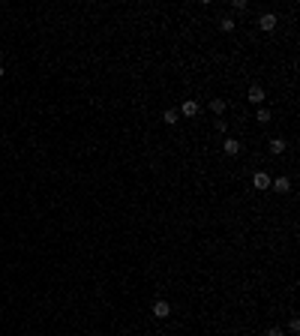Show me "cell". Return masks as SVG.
I'll return each mask as SVG.
<instances>
[{"label": "cell", "mask_w": 300, "mask_h": 336, "mask_svg": "<svg viewBox=\"0 0 300 336\" xmlns=\"http://www.w3.org/2000/svg\"><path fill=\"white\" fill-rule=\"evenodd\" d=\"M285 333H288V336H300V319H297V312H291V315H288Z\"/></svg>", "instance_id": "obj_12"}, {"label": "cell", "mask_w": 300, "mask_h": 336, "mask_svg": "<svg viewBox=\"0 0 300 336\" xmlns=\"http://www.w3.org/2000/svg\"><path fill=\"white\" fill-rule=\"evenodd\" d=\"M3 75H6V69H3V63H0V78H3Z\"/></svg>", "instance_id": "obj_14"}, {"label": "cell", "mask_w": 300, "mask_h": 336, "mask_svg": "<svg viewBox=\"0 0 300 336\" xmlns=\"http://www.w3.org/2000/svg\"><path fill=\"white\" fill-rule=\"evenodd\" d=\"M261 336H288V333H285V327H283V324H267V327H264V333H261Z\"/></svg>", "instance_id": "obj_13"}, {"label": "cell", "mask_w": 300, "mask_h": 336, "mask_svg": "<svg viewBox=\"0 0 300 336\" xmlns=\"http://www.w3.org/2000/svg\"><path fill=\"white\" fill-rule=\"evenodd\" d=\"M228 108H231V99L228 96H222V93H216V96L207 99V114H213V117H225Z\"/></svg>", "instance_id": "obj_7"}, {"label": "cell", "mask_w": 300, "mask_h": 336, "mask_svg": "<svg viewBox=\"0 0 300 336\" xmlns=\"http://www.w3.org/2000/svg\"><path fill=\"white\" fill-rule=\"evenodd\" d=\"M285 150H288V142H285L283 135H273L267 142V156H283Z\"/></svg>", "instance_id": "obj_11"}, {"label": "cell", "mask_w": 300, "mask_h": 336, "mask_svg": "<svg viewBox=\"0 0 300 336\" xmlns=\"http://www.w3.org/2000/svg\"><path fill=\"white\" fill-rule=\"evenodd\" d=\"M252 123L255 126H270L273 123V111H270L267 105H258L255 111H252Z\"/></svg>", "instance_id": "obj_9"}, {"label": "cell", "mask_w": 300, "mask_h": 336, "mask_svg": "<svg viewBox=\"0 0 300 336\" xmlns=\"http://www.w3.org/2000/svg\"><path fill=\"white\" fill-rule=\"evenodd\" d=\"M201 111H204V105H201V99H198V96H183V99H180V105H177L180 120H198V117H201Z\"/></svg>", "instance_id": "obj_1"}, {"label": "cell", "mask_w": 300, "mask_h": 336, "mask_svg": "<svg viewBox=\"0 0 300 336\" xmlns=\"http://www.w3.org/2000/svg\"><path fill=\"white\" fill-rule=\"evenodd\" d=\"M159 120H162V126L174 129V126L180 123V114H177V105H165V108H162V114H159Z\"/></svg>", "instance_id": "obj_10"}, {"label": "cell", "mask_w": 300, "mask_h": 336, "mask_svg": "<svg viewBox=\"0 0 300 336\" xmlns=\"http://www.w3.org/2000/svg\"><path fill=\"white\" fill-rule=\"evenodd\" d=\"M270 180H273V174L267 171V168H255L252 174H249V189L252 192H270Z\"/></svg>", "instance_id": "obj_4"}, {"label": "cell", "mask_w": 300, "mask_h": 336, "mask_svg": "<svg viewBox=\"0 0 300 336\" xmlns=\"http://www.w3.org/2000/svg\"><path fill=\"white\" fill-rule=\"evenodd\" d=\"M255 30H258V33H264V36L276 33V30H279V15H276L273 9L258 12V15H255Z\"/></svg>", "instance_id": "obj_2"}, {"label": "cell", "mask_w": 300, "mask_h": 336, "mask_svg": "<svg viewBox=\"0 0 300 336\" xmlns=\"http://www.w3.org/2000/svg\"><path fill=\"white\" fill-rule=\"evenodd\" d=\"M270 192L279 195V198H283V195H291V192H294V186H291V177H285V174L273 177V180H270Z\"/></svg>", "instance_id": "obj_8"}, {"label": "cell", "mask_w": 300, "mask_h": 336, "mask_svg": "<svg viewBox=\"0 0 300 336\" xmlns=\"http://www.w3.org/2000/svg\"><path fill=\"white\" fill-rule=\"evenodd\" d=\"M147 312H150V319H153V321H168L171 315H174V306H171L168 297H156V300L150 303Z\"/></svg>", "instance_id": "obj_5"}, {"label": "cell", "mask_w": 300, "mask_h": 336, "mask_svg": "<svg viewBox=\"0 0 300 336\" xmlns=\"http://www.w3.org/2000/svg\"><path fill=\"white\" fill-rule=\"evenodd\" d=\"M243 150H246V144H243L240 135H225V138L219 142V153H222L225 160H237Z\"/></svg>", "instance_id": "obj_3"}, {"label": "cell", "mask_w": 300, "mask_h": 336, "mask_svg": "<svg viewBox=\"0 0 300 336\" xmlns=\"http://www.w3.org/2000/svg\"><path fill=\"white\" fill-rule=\"evenodd\" d=\"M243 102L246 105H264L267 102V87L261 84V81H252V84H246V93H243Z\"/></svg>", "instance_id": "obj_6"}]
</instances>
